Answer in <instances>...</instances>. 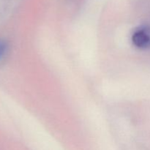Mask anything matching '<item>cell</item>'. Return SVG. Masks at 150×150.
Wrapping results in <instances>:
<instances>
[{
	"label": "cell",
	"mask_w": 150,
	"mask_h": 150,
	"mask_svg": "<svg viewBox=\"0 0 150 150\" xmlns=\"http://www.w3.org/2000/svg\"><path fill=\"white\" fill-rule=\"evenodd\" d=\"M133 45L141 49H146L150 47V27L142 26L136 28L131 36Z\"/></svg>",
	"instance_id": "obj_1"
},
{
	"label": "cell",
	"mask_w": 150,
	"mask_h": 150,
	"mask_svg": "<svg viewBox=\"0 0 150 150\" xmlns=\"http://www.w3.org/2000/svg\"><path fill=\"white\" fill-rule=\"evenodd\" d=\"M6 51H7V44L3 40L0 39V59L4 56Z\"/></svg>",
	"instance_id": "obj_2"
}]
</instances>
